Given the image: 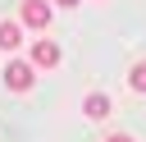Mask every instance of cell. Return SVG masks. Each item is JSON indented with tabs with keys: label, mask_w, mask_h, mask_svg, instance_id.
Masks as SVG:
<instances>
[{
	"label": "cell",
	"mask_w": 146,
	"mask_h": 142,
	"mask_svg": "<svg viewBox=\"0 0 146 142\" xmlns=\"http://www.w3.org/2000/svg\"><path fill=\"white\" fill-rule=\"evenodd\" d=\"M32 78H36L32 60H9V64H5V87H9V92H27Z\"/></svg>",
	"instance_id": "cell-1"
},
{
	"label": "cell",
	"mask_w": 146,
	"mask_h": 142,
	"mask_svg": "<svg viewBox=\"0 0 146 142\" xmlns=\"http://www.w3.org/2000/svg\"><path fill=\"white\" fill-rule=\"evenodd\" d=\"M128 87H132V92H146V60L128 69Z\"/></svg>",
	"instance_id": "cell-6"
},
{
	"label": "cell",
	"mask_w": 146,
	"mask_h": 142,
	"mask_svg": "<svg viewBox=\"0 0 146 142\" xmlns=\"http://www.w3.org/2000/svg\"><path fill=\"white\" fill-rule=\"evenodd\" d=\"M55 5H64V9H73V5H78V0H55Z\"/></svg>",
	"instance_id": "cell-8"
},
{
	"label": "cell",
	"mask_w": 146,
	"mask_h": 142,
	"mask_svg": "<svg viewBox=\"0 0 146 142\" xmlns=\"http://www.w3.org/2000/svg\"><path fill=\"white\" fill-rule=\"evenodd\" d=\"M23 46V27L18 23H0V50H18Z\"/></svg>",
	"instance_id": "cell-5"
},
{
	"label": "cell",
	"mask_w": 146,
	"mask_h": 142,
	"mask_svg": "<svg viewBox=\"0 0 146 142\" xmlns=\"http://www.w3.org/2000/svg\"><path fill=\"white\" fill-rule=\"evenodd\" d=\"M82 115H87V119H105V115H110V96H105V92H91V96L82 101Z\"/></svg>",
	"instance_id": "cell-4"
},
{
	"label": "cell",
	"mask_w": 146,
	"mask_h": 142,
	"mask_svg": "<svg viewBox=\"0 0 146 142\" xmlns=\"http://www.w3.org/2000/svg\"><path fill=\"white\" fill-rule=\"evenodd\" d=\"M105 142H132V137H128V133H110Z\"/></svg>",
	"instance_id": "cell-7"
},
{
	"label": "cell",
	"mask_w": 146,
	"mask_h": 142,
	"mask_svg": "<svg viewBox=\"0 0 146 142\" xmlns=\"http://www.w3.org/2000/svg\"><path fill=\"white\" fill-rule=\"evenodd\" d=\"M55 64H59V46L46 41V37L32 41V69H55Z\"/></svg>",
	"instance_id": "cell-2"
},
{
	"label": "cell",
	"mask_w": 146,
	"mask_h": 142,
	"mask_svg": "<svg viewBox=\"0 0 146 142\" xmlns=\"http://www.w3.org/2000/svg\"><path fill=\"white\" fill-rule=\"evenodd\" d=\"M23 23L27 27H46L50 23V5L46 0H23Z\"/></svg>",
	"instance_id": "cell-3"
}]
</instances>
